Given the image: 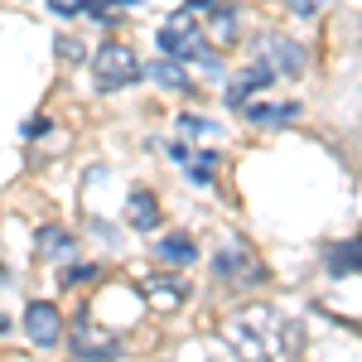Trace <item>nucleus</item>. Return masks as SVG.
<instances>
[{"label": "nucleus", "mask_w": 362, "mask_h": 362, "mask_svg": "<svg viewBox=\"0 0 362 362\" xmlns=\"http://www.w3.org/2000/svg\"><path fill=\"white\" fill-rule=\"evenodd\" d=\"M145 73H150L160 87H189V73H184V63H179V58H155Z\"/></svg>", "instance_id": "13"}, {"label": "nucleus", "mask_w": 362, "mask_h": 362, "mask_svg": "<svg viewBox=\"0 0 362 362\" xmlns=\"http://www.w3.org/2000/svg\"><path fill=\"white\" fill-rule=\"evenodd\" d=\"M140 295L155 309H179L189 300V280L179 271H155V276H140Z\"/></svg>", "instance_id": "7"}, {"label": "nucleus", "mask_w": 362, "mask_h": 362, "mask_svg": "<svg viewBox=\"0 0 362 362\" xmlns=\"http://www.w3.org/2000/svg\"><path fill=\"white\" fill-rule=\"evenodd\" d=\"M256 58L261 63H271L276 68V78H300L305 73V44H295V39H285V34H261V44H256Z\"/></svg>", "instance_id": "5"}, {"label": "nucleus", "mask_w": 362, "mask_h": 362, "mask_svg": "<svg viewBox=\"0 0 362 362\" xmlns=\"http://www.w3.org/2000/svg\"><path fill=\"white\" fill-rule=\"evenodd\" d=\"M227 338L251 362H300V348H305V329L290 314H280L276 305H251L242 314H232Z\"/></svg>", "instance_id": "1"}, {"label": "nucleus", "mask_w": 362, "mask_h": 362, "mask_svg": "<svg viewBox=\"0 0 362 362\" xmlns=\"http://www.w3.org/2000/svg\"><path fill=\"white\" fill-rule=\"evenodd\" d=\"M39 251L54 256V261H63V256L73 251V232H68V227H39Z\"/></svg>", "instance_id": "14"}, {"label": "nucleus", "mask_w": 362, "mask_h": 362, "mask_svg": "<svg viewBox=\"0 0 362 362\" xmlns=\"http://www.w3.org/2000/svg\"><path fill=\"white\" fill-rule=\"evenodd\" d=\"M25 334L34 348H54V343H63V309L49 305V300H34V305L25 309Z\"/></svg>", "instance_id": "6"}, {"label": "nucleus", "mask_w": 362, "mask_h": 362, "mask_svg": "<svg viewBox=\"0 0 362 362\" xmlns=\"http://www.w3.org/2000/svg\"><path fill=\"white\" fill-rule=\"evenodd\" d=\"M174 126H179V136H218V126L208 116H179Z\"/></svg>", "instance_id": "16"}, {"label": "nucleus", "mask_w": 362, "mask_h": 362, "mask_svg": "<svg viewBox=\"0 0 362 362\" xmlns=\"http://www.w3.org/2000/svg\"><path fill=\"white\" fill-rule=\"evenodd\" d=\"M242 112H247L251 126H261V131H276V126H290V121L300 116V102H247Z\"/></svg>", "instance_id": "9"}, {"label": "nucleus", "mask_w": 362, "mask_h": 362, "mask_svg": "<svg viewBox=\"0 0 362 362\" xmlns=\"http://www.w3.org/2000/svg\"><path fill=\"white\" fill-rule=\"evenodd\" d=\"M44 131H49V116H34V121L25 126V136H29V140H34V136H44Z\"/></svg>", "instance_id": "21"}, {"label": "nucleus", "mask_w": 362, "mask_h": 362, "mask_svg": "<svg viewBox=\"0 0 362 362\" xmlns=\"http://www.w3.org/2000/svg\"><path fill=\"white\" fill-rule=\"evenodd\" d=\"M126 223L136 227V232H155L160 227V203H155L150 189H131V198H126Z\"/></svg>", "instance_id": "10"}, {"label": "nucleus", "mask_w": 362, "mask_h": 362, "mask_svg": "<svg viewBox=\"0 0 362 362\" xmlns=\"http://www.w3.org/2000/svg\"><path fill=\"white\" fill-rule=\"evenodd\" d=\"M68 353L78 362H116L121 358V338L112 329H102V324H92L87 314H78L68 324Z\"/></svg>", "instance_id": "4"}, {"label": "nucleus", "mask_w": 362, "mask_h": 362, "mask_svg": "<svg viewBox=\"0 0 362 362\" xmlns=\"http://www.w3.org/2000/svg\"><path fill=\"white\" fill-rule=\"evenodd\" d=\"M285 5H290V15H295V20H314L324 0H285Z\"/></svg>", "instance_id": "18"}, {"label": "nucleus", "mask_w": 362, "mask_h": 362, "mask_svg": "<svg viewBox=\"0 0 362 362\" xmlns=\"http://www.w3.org/2000/svg\"><path fill=\"white\" fill-rule=\"evenodd\" d=\"M58 58H68V63H83V44H78L73 34H63V39H58Z\"/></svg>", "instance_id": "19"}, {"label": "nucleus", "mask_w": 362, "mask_h": 362, "mask_svg": "<svg viewBox=\"0 0 362 362\" xmlns=\"http://www.w3.org/2000/svg\"><path fill=\"white\" fill-rule=\"evenodd\" d=\"M83 280H97V266H83V261H78V266L58 271V285H63V290H68V285H83Z\"/></svg>", "instance_id": "17"}, {"label": "nucleus", "mask_w": 362, "mask_h": 362, "mask_svg": "<svg viewBox=\"0 0 362 362\" xmlns=\"http://www.w3.org/2000/svg\"><path fill=\"white\" fill-rule=\"evenodd\" d=\"M276 83V68L271 63H261V58H251L247 73H237V83H227V107H247L256 92H266V87Z\"/></svg>", "instance_id": "8"}, {"label": "nucleus", "mask_w": 362, "mask_h": 362, "mask_svg": "<svg viewBox=\"0 0 362 362\" xmlns=\"http://www.w3.org/2000/svg\"><path fill=\"white\" fill-rule=\"evenodd\" d=\"M92 83H97V92H121V87H131L145 73L140 68V58L131 44H102L97 54H92Z\"/></svg>", "instance_id": "3"}, {"label": "nucleus", "mask_w": 362, "mask_h": 362, "mask_svg": "<svg viewBox=\"0 0 362 362\" xmlns=\"http://www.w3.org/2000/svg\"><path fill=\"white\" fill-rule=\"evenodd\" d=\"M54 15H83V0H49Z\"/></svg>", "instance_id": "20"}, {"label": "nucleus", "mask_w": 362, "mask_h": 362, "mask_svg": "<svg viewBox=\"0 0 362 362\" xmlns=\"http://www.w3.org/2000/svg\"><path fill=\"white\" fill-rule=\"evenodd\" d=\"M112 5H145V0H112Z\"/></svg>", "instance_id": "22"}, {"label": "nucleus", "mask_w": 362, "mask_h": 362, "mask_svg": "<svg viewBox=\"0 0 362 362\" xmlns=\"http://www.w3.org/2000/svg\"><path fill=\"white\" fill-rule=\"evenodd\" d=\"M160 256H165L169 266H194L198 247H194V237H189V232H174V237L160 242Z\"/></svg>", "instance_id": "12"}, {"label": "nucleus", "mask_w": 362, "mask_h": 362, "mask_svg": "<svg viewBox=\"0 0 362 362\" xmlns=\"http://www.w3.org/2000/svg\"><path fill=\"white\" fill-rule=\"evenodd\" d=\"M189 179H194V184H213V174H218V155H213V150H198V155H189Z\"/></svg>", "instance_id": "15"}, {"label": "nucleus", "mask_w": 362, "mask_h": 362, "mask_svg": "<svg viewBox=\"0 0 362 362\" xmlns=\"http://www.w3.org/2000/svg\"><path fill=\"white\" fill-rule=\"evenodd\" d=\"M353 271H362V232L329 247V276H353Z\"/></svg>", "instance_id": "11"}, {"label": "nucleus", "mask_w": 362, "mask_h": 362, "mask_svg": "<svg viewBox=\"0 0 362 362\" xmlns=\"http://www.w3.org/2000/svg\"><path fill=\"white\" fill-rule=\"evenodd\" d=\"M5 329H10V319H5V314H0V334H5Z\"/></svg>", "instance_id": "23"}, {"label": "nucleus", "mask_w": 362, "mask_h": 362, "mask_svg": "<svg viewBox=\"0 0 362 362\" xmlns=\"http://www.w3.org/2000/svg\"><path fill=\"white\" fill-rule=\"evenodd\" d=\"M213 276L227 280V285H261V280H271V271H266V261H261L247 242L227 237L223 247L213 251Z\"/></svg>", "instance_id": "2"}]
</instances>
